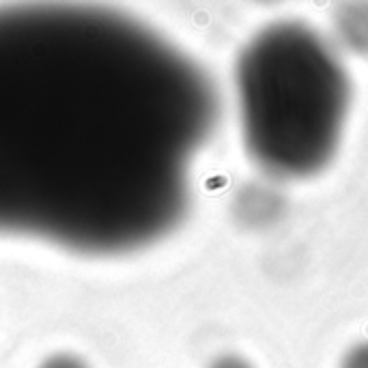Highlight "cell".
Wrapping results in <instances>:
<instances>
[{"mask_svg":"<svg viewBox=\"0 0 368 368\" xmlns=\"http://www.w3.org/2000/svg\"><path fill=\"white\" fill-rule=\"evenodd\" d=\"M203 65L140 18L0 7V239L136 254L185 218L218 123Z\"/></svg>","mask_w":368,"mask_h":368,"instance_id":"1","label":"cell"},{"mask_svg":"<svg viewBox=\"0 0 368 368\" xmlns=\"http://www.w3.org/2000/svg\"><path fill=\"white\" fill-rule=\"evenodd\" d=\"M248 153L265 172L301 179L336 153L351 84L331 46L308 26L273 24L252 37L235 65Z\"/></svg>","mask_w":368,"mask_h":368,"instance_id":"2","label":"cell"},{"mask_svg":"<svg viewBox=\"0 0 368 368\" xmlns=\"http://www.w3.org/2000/svg\"><path fill=\"white\" fill-rule=\"evenodd\" d=\"M340 41L357 54H368V5H347L336 16Z\"/></svg>","mask_w":368,"mask_h":368,"instance_id":"3","label":"cell"},{"mask_svg":"<svg viewBox=\"0 0 368 368\" xmlns=\"http://www.w3.org/2000/svg\"><path fill=\"white\" fill-rule=\"evenodd\" d=\"M338 368H368V340L351 347L342 355Z\"/></svg>","mask_w":368,"mask_h":368,"instance_id":"4","label":"cell"},{"mask_svg":"<svg viewBox=\"0 0 368 368\" xmlns=\"http://www.w3.org/2000/svg\"><path fill=\"white\" fill-rule=\"evenodd\" d=\"M39 368H89L82 359L78 357H71V355H56V357H50L48 362H43Z\"/></svg>","mask_w":368,"mask_h":368,"instance_id":"5","label":"cell"},{"mask_svg":"<svg viewBox=\"0 0 368 368\" xmlns=\"http://www.w3.org/2000/svg\"><path fill=\"white\" fill-rule=\"evenodd\" d=\"M209 368H254V366H252L248 359L239 357V355H222V357L215 359Z\"/></svg>","mask_w":368,"mask_h":368,"instance_id":"6","label":"cell"}]
</instances>
